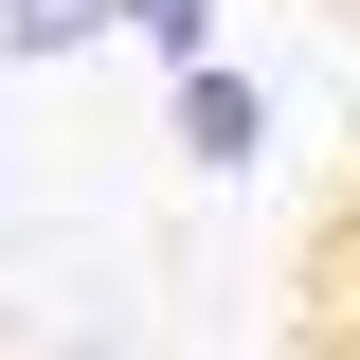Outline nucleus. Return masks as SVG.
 Masks as SVG:
<instances>
[{
  "label": "nucleus",
  "mask_w": 360,
  "mask_h": 360,
  "mask_svg": "<svg viewBox=\"0 0 360 360\" xmlns=\"http://www.w3.org/2000/svg\"><path fill=\"white\" fill-rule=\"evenodd\" d=\"M270 360H360V162L307 198L288 234V307H270Z\"/></svg>",
  "instance_id": "1"
}]
</instances>
